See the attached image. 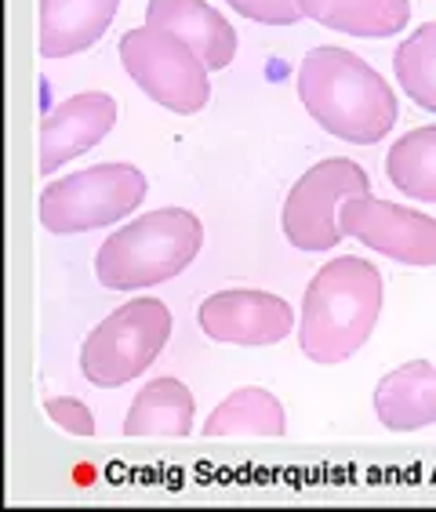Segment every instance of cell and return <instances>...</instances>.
I'll list each match as a JSON object with an SVG mask.
<instances>
[{
	"instance_id": "obj_13",
	"label": "cell",
	"mask_w": 436,
	"mask_h": 512,
	"mask_svg": "<svg viewBox=\"0 0 436 512\" xmlns=\"http://www.w3.org/2000/svg\"><path fill=\"white\" fill-rule=\"evenodd\" d=\"M378 422L393 433H415L436 422V360H411L389 371L375 389Z\"/></svg>"
},
{
	"instance_id": "obj_20",
	"label": "cell",
	"mask_w": 436,
	"mask_h": 512,
	"mask_svg": "<svg viewBox=\"0 0 436 512\" xmlns=\"http://www.w3.org/2000/svg\"><path fill=\"white\" fill-rule=\"evenodd\" d=\"M44 411H48L51 422L59 425V429H66V433L95 436V418H91V411L80 404L77 396H51V400H44Z\"/></svg>"
},
{
	"instance_id": "obj_10",
	"label": "cell",
	"mask_w": 436,
	"mask_h": 512,
	"mask_svg": "<svg viewBox=\"0 0 436 512\" xmlns=\"http://www.w3.org/2000/svg\"><path fill=\"white\" fill-rule=\"evenodd\" d=\"M117 124V102L106 91L62 99L40 124V175H55L66 160L88 153Z\"/></svg>"
},
{
	"instance_id": "obj_15",
	"label": "cell",
	"mask_w": 436,
	"mask_h": 512,
	"mask_svg": "<svg viewBox=\"0 0 436 512\" xmlns=\"http://www.w3.org/2000/svg\"><path fill=\"white\" fill-rule=\"evenodd\" d=\"M298 8L306 19L320 22L324 30L367 40L393 37L411 19L407 0H298Z\"/></svg>"
},
{
	"instance_id": "obj_14",
	"label": "cell",
	"mask_w": 436,
	"mask_h": 512,
	"mask_svg": "<svg viewBox=\"0 0 436 512\" xmlns=\"http://www.w3.org/2000/svg\"><path fill=\"white\" fill-rule=\"evenodd\" d=\"M193 411H197V400H193L186 385L175 382V378H157V382L142 385V393L131 400L124 433L186 440L193 433Z\"/></svg>"
},
{
	"instance_id": "obj_18",
	"label": "cell",
	"mask_w": 436,
	"mask_h": 512,
	"mask_svg": "<svg viewBox=\"0 0 436 512\" xmlns=\"http://www.w3.org/2000/svg\"><path fill=\"white\" fill-rule=\"evenodd\" d=\"M393 66H397L400 91H407V99L436 113V22H422L400 44Z\"/></svg>"
},
{
	"instance_id": "obj_11",
	"label": "cell",
	"mask_w": 436,
	"mask_h": 512,
	"mask_svg": "<svg viewBox=\"0 0 436 512\" xmlns=\"http://www.w3.org/2000/svg\"><path fill=\"white\" fill-rule=\"evenodd\" d=\"M146 26L168 30L197 51L208 69H226L237 55V33L204 0H149Z\"/></svg>"
},
{
	"instance_id": "obj_4",
	"label": "cell",
	"mask_w": 436,
	"mask_h": 512,
	"mask_svg": "<svg viewBox=\"0 0 436 512\" xmlns=\"http://www.w3.org/2000/svg\"><path fill=\"white\" fill-rule=\"evenodd\" d=\"M146 200V175L135 164H95L55 178L40 193V222L55 237L113 226Z\"/></svg>"
},
{
	"instance_id": "obj_5",
	"label": "cell",
	"mask_w": 436,
	"mask_h": 512,
	"mask_svg": "<svg viewBox=\"0 0 436 512\" xmlns=\"http://www.w3.org/2000/svg\"><path fill=\"white\" fill-rule=\"evenodd\" d=\"M171 338V313L160 298H131L102 320L80 349V371L99 389H120L146 371Z\"/></svg>"
},
{
	"instance_id": "obj_8",
	"label": "cell",
	"mask_w": 436,
	"mask_h": 512,
	"mask_svg": "<svg viewBox=\"0 0 436 512\" xmlns=\"http://www.w3.org/2000/svg\"><path fill=\"white\" fill-rule=\"evenodd\" d=\"M338 226L364 247L393 258L400 266L429 269L436 266V218L422 215L415 207H400L378 200L371 193L349 197L338 211Z\"/></svg>"
},
{
	"instance_id": "obj_17",
	"label": "cell",
	"mask_w": 436,
	"mask_h": 512,
	"mask_svg": "<svg viewBox=\"0 0 436 512\" xmlns=\"http://www.w3.org/2000/svg\"><path fill=\"white\" fill-rule=\"evenodd\" d=\"M389 182L411 200L436 204V124L407 131L386 153Z\"/></svg>"
},
{
	"instance_id": "obj_12",
	"label": "cell",
	"mask_w": 436,
	"mask_h": 512,
	"mask_svg": "<svg viewBox=\"0 0 436 512\" xmlns=\"http://www.w3.org/2000/svg\"><path fill=\"white\" fill-rule=\"evenodd\" d=\"M120 0H40V55L48 62L99 44Z\"/></svg>"
},
{
	"instance_id": "obj_19",
	"label": "cell",
	"mask_w": 436,
	"mask_h": 512,
	"mask_svg": "<svg viewBox=\"0 0 436 512\" xmlns=\"http://www.w3.org/2000/svg\"><path fill=\"white\" fill-rule=\"evenodd\" d=\"M226 4L240 11L244 19L262 22V26H295L302 19L298 0H226Z\"/></svg>"
},
{
	"instance_id": "obj_3",
	"label": "cell",
	"mask_w": 436,
	"mask_h": 512,
	"mask_svg": "<svg viewBox=\"0 0 436 512\" xmlns=\"http://www.w3.org/2000/svg\"><path fill=\"white\" fill-rule=\"evenodd\" d=\"M200 244L204 226L193 211L160 207L102 240L95 255V276L109 291H146L179 276L197 258Z\"/></svg>"
},
{
	"instance_id": "obj_16",
	"label": "cell",
	"mask_w": 436,
	"mask_h": 512,
	"mask_svg": "<svg viewBox=\"0 0 436 512\" xmlns=\"http://www.w3.org/2000/svg\"><path fill=\"white\" fill-rule=\"evenodd\" d=\"M288 433V418H284V404L269 389H237L229 393L222 404L211 411L204 422V436L208 440H222V436H262V440H277Z\"/></svg>"
},
{
	"instance_id": "obj_7",
	"label": "cell",
	"mask_w": 436,
	"mask_h": 512,
	"mask_svg": "<svg viewBox=\"0 0 436 512\" xmlns=\"http://www.w3.org/2000/svg\"><path fill=\"white\" fill-rule=\"evenodd\" d=\"M364 193H371V178L357 160H320L298 178L284 200V215H280L284 237L298 251H331L346 237L338 226V211L349 197H364Z\"/></svg>"
},
{
	"instance_id": "obj_6",
	"label": "cell",
	"mask_w": 436,
	"mask_h": 512,
	"mask_svg": "<svg viewBox=\"0 0 436 512\" xmlns=\"http://www.w3.org/2000/svg\"><path fill=\"white\" fill-rule=\"evenodd\" d=\"M120 62L128 77L171 113H200L211 99V69L186 40L157 26L128 30L120 37Z\"/></svg>"
},
{
	"instance_id": "obj_1",
	"label": "cell",
	"mask_w": 436,
	"mask_h": 512,
	"mask_svg": "<svg viewBox=\"0 0 436 512\" xmlns=\"http://www.w3.org/2000/svg\"><path fill=\"white\" fill-rule=\"evenodd\" d=\"M298 99L327 135L375 146L397 124V95L371 62L346 48H313L298 62Z\"/></svg>"
},
{
	"instance_id": "obj_2",
	"label": "cell",
	"mask_w": 436,
	"mask_h": 512,
	"mask_svg": "<svg viewBox=\"0 0 436 512\" xmlns=\"http://www.w3.org/2000/svg\"><path fill=\"white\" fill-rule=\"evenodd\" d=\"M382 313V273L357 255L317 269L302 295L298 349L313 364H342L364 349Z\"/></svg>"
},
{
	"instance_id": "obj_9",
	"label": "cell",
	"mask_w": 436,
	"mask_h": 512,
	"mask_svg": "<svg viewBox=\"0 0 436 512\" xmlns=\"http://www.w3.org/2000/svg\"><path fill=\"white\" fill-rule=\"evenodd\" d=\"M200 331L226 345H277L291 335L295 313L269 291H218L197 309Z\"/></svg>"
}]
</instances>
